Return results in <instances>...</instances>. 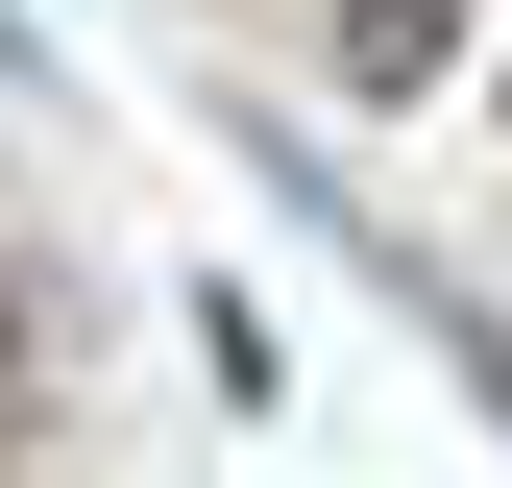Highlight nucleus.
<instances>
[{"label":"nucleus","mask_w":512,"mask_h":488,"mask_svg":"<svg viewBox=\"0 0 512 488\" xmlns=\"http://www.w3.org/2000/svg\"><path fill=\"white\" fill-rule=\"evenodd\" d=\"M439 49H464V0H342V74H366V98H415Z\"/></svg>","instance_id":"1"},{"label":"nucleus","mask_w":512,"mask_h":488,"mask_svg":"<svg viewBox=\"0 0 512 488\" xmlns=\"http://www.w3.org/2000/svg\"><path fill=\"white\" fill-rule=\"evenodd\" d=\"M391 318H415V342H439V366H464V391H488V415H512V318H488V293H439V269H391Z\"/></svg>","instance_id":"2"},{"label":"nucleus","mask_w":512,"mask_h":488,"mask_svg":"<svg viewBox=\"0 0 512 488\" xmlns=\"http://www.w3.org/2000/svg\"><path fill=\"white\" fill-rule=\"evenodd\" d=\"M25 366H49V293H25V269H0V415H25Z\"/></svg>","instance_id":"3"}]
</instances>
